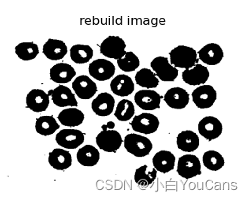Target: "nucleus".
I'll use <instances>...</instances> for the list:
<instances>
[{
  "mask_svg": "<svg viewBox=\"0 0 249 199\" xmlns=\"http://www.w3.org/2000/svg\"><path fill=\"white\" fill-rule=\"evenodd\" d=\"M171 65L180 69H190L198 62V54L190 46H178L169 53Z\"/></svg>",
  "mask_w": 249,
  "mask_h": 199,
  "instance_id": "f257e3e1",
  "label": "nucleus"
},
{
  "mask_svg": "<svg viewBox=\"0 0 249 199\" xmlns=\"http://www.w3.org/2000/svg\"><path fill=\"white\" fill-rule=\"evenodd\" d=\"M124 144L127 152L138 158L150 155L153 149V144L150 139L135 133L127 135L124 137Z\"/></svg>",
  "mask_w": 249,
  "mask_h": 199,
  "instance_id": "f03ea898",
  "label": "nucleus"
},
{
  "mask_svg": "<svg viewBox=\"0 0 249 199\" xmlns=\"http://www.w3.org/2000/svg\"><path fill=\"white\" fill-rule=\"evenodd\" d=\"M126 43L119 36L110 35L106 38L100 46V52L106 58L118 60L124 55Z\"/></svg>",
  "mask_w": 249,
  "mask_h": 199,
  "instance_id": "7ed1b4c3",
  "label": "nucleus"
},
{
  "mask_svg": "<svg viewBox=\"0 0 249 199\" xmlns=\"http://www.w3.org/2000/svg\"><path fill=\"white\" fill-rule=\"evenodd\" d=\"M100 149L106 152H116L123 144L121 135L113 129L102 130L96 137Z\"/></svg>",
  "mask_w": 249,
  "mask_h": 199,
  "instance_id": "20e7f679",
  "label": "nucleus"
},
{
  "mask_svg": "<svg viewBox=\"0 0 249 199\" xmlns=\"http://www.w3.org/2000/svg\"><path fill=\"white\" fill-rule=\"evenodd\" d=\"M177 172L181 177L188 180L202 174L201 162L194 155H184L179 159Z\"/></svg>",
  "mask_w": 249,
  "mask_h": 199,
  "instance_id": "39448f33",
  "label": "nucleus"
},
{
  "mask_svg": "<svg viewBox=\"0 0 249 199\" xmlns=\"http://www.w3.org/2000/svg\"><path fill=\"white\" fill-rule=\"evenodd\" d=\"M152 69L155 72L156 76L164 82H173L178 76V70L171 65L168 58L157 57L150 63Z\"/></svg>",
  "mask_w": 249,
  "mask_h": 199,
  "instance_id": "423d86ee",
  "label": "nucleus"
},
{
  "mask_svg": "<svg viewBox=\"0 0 249 199\" xmlns=\"http://www.w3.org/2000/svg\"><path fill=\"white\" fill-rule=\"evenodd\" d=\"M131 125L135 132L148 135L157 132L160 121L152 113H143L135 116L131 121Z\"/></svg>",
  "mask_w": 249,
  "mask_h": 199,
  "instance_id": "0eeeda50",
  "label": "nucleus"
},
{
  "mask_svg": "<svg viewBox=\"0 0 249 199\" xmlns=\"http://www.w3.org/2000/svg\"><path fill=\"white\" fill-rule=\"evenodd\" d=\"M194 104L199 109H209L217 100V91L214 87L205 84L196 88L192 92Z\"/></svg>",
  "mask_w": 249,
  "mask_h": 199,
  "instance_id": "6e6552de",
  "label": "nucleus"
},
{
  "mask_svg": "<svg viewBox=\"0 0 249 199\" xmlns=\"http://www.w3.org/2000/svg\"><path fill=\"white\" fill-rule=\"evenodd\" d=\"M116 72L113 63L103 58L93 61L89 66V73L98 81H106L111 79Z\"/></svg>",
  "mask_w": 249,
  "mask_h": 199,
  "instance_id": "1a4fd4ad",
  "label": "nucleus"
},
{
  "mask_svg": "<svg viewBox=\"0 0 249 199\" xmlns=\"http://www.w3.org/2000/svg\"><path fill=\"white\" fill-rule=\"evenodd\" d=\"M55 139L57 144L61 147L73 149L84 143L85 135L77 129H62L56 135Z\"/></svg>",
  "mask_w": 249,
  "mask_h": 199,
  "instance_id": "9d476101",
  "label": "nucleus"
},
{
  "mask_svg": "<svg viewBox=\"0 0 249 199\" xmlns=\"http://www.w3.org/2000/svg\"><path fill=\"white\" fill-rule=\"evenodd\" d=\"M72 87L80 99H91L98 91L96 83L86 75L76 77L72 82Z\"/></svg>",
  "mask_w": 249,
  "mask_h": 199,
  "instance_id": "9b49d317",
  "label": "nucleus"
},
{
  "mask_svg": "<svg viewBox=\"0 0 249 199\" xmlns=\"http://www.w3.org/2000/svg\"><path fill=\"white\" fill-rule=\"evenodd\" d=\"M162 97L157 91L145 89L138 91L135 95V101L137 106L147 111L160 108Z\"/></svg>",
  "mask_w": 249,
  "mask_h": 199,
  "instance_id": "f8f14e48",
  "label": "nucleus"
},
{
  "mask_svg": "<svg viewBox=\"0 0 249 199\" xmlns=\"http://www.w3.org/2000/svg\"><path fill=\"white\" fill-rule=\"evenodd\" d=\"M199 132L204 138L212 141L218 138L222 133V123L215 117L207 116L199 123Z\"/></svg>",
  "mask_w": 249,
  "mask_h": 199,
  "instance_id": "ddd939ff",
  "label": "nucleus"
},
{
  "mask_svg": "<svg viewBox=\"0 0 249 199\" xmlns=\"http://www.w3.org/2000/svg\"><path fill=\"white\" fill-rule=\"evenodd\" d=\"M209 76L210 73L208 68L200 64H196L182 73L183 80L191 86L205 84L209 80Z\"/></svg>",
  "mask_w": 249,
  "mask_h": 199,
  "instance_id": "4468645a",
  "label": "nucleus"
},
{
  "mask_svg": "<svg viewBox=\"0 0 249 199\" xmlns=\"http://www.w3.org/2000/svg\"><path fill=\"white\" fill-rule=\"evenodd\" d=\"M52 97L54 104L59 107H66V106H72L76 107L78 106L77 100L74 94L68 87L64 85H59L54 90L49 92Z\"/></svg>",
  "mask_w": 249,
  "mask_h": 199,
  "instance_id": "2eb2a0df",
  "label": "nucleus"
},
{
  "mask_svg": "<svg viewBox=\"0 0 249 199\" xmlns=\"http://www.w3.org/2000/svg\"><path fill=\"white\" fill-rule=\"evenodd\" d=\"M164 100L169 107L175 110L185 108L190 101V95L185 89L179 87L170 88L165 93Z\"/></svg>",
  "mask_w": 249,
  "mask_h": 199,
  "instance_id": "dca6fc26",
  "label": "nucleus"
},
{
  "mask_svg": "<svg viewBox=\"0 0 249 199\" xmlns=\"http://www.w3.org/2000/svg\"><path fill=\"white\" fill-rule=\"evenodd\" d=\"M26 103L27 108L35 113H42L49 107V95L43 90L33 89L27 94Z\"/></svg>",
  "mask_w": 249,
  "mask_h": 199,
  "instance_id": "f3484780",
  "label": "nucleus"
},
{
  "mask_svg": "<svg viewBox=\"0 0 249 199\" xmlns=\"http://www.w3.org/2000/svg\"><path fill=\"white\" fill-rule=\"evenodd\" d=\"M74 68L67 63H58L49 70V76L52 81L58 84H66L76 76Z\"/></svg>",
  "mask_w": 249,
  "mask_h": 199,
  "instance_id": "a211bd4d",
  "label": "nucleus"
},
{
  "mask_svg": "<svg viewBox=\"0 0 249 199\" xmlns=\"http://www.w3.org/2000/svg\"><path fill=\"white\" fill-rule=\"evenodd\" d=\"M114 106V98L113 95L107 92L99 94L91 103L93 112L101 117L110 115L113 113Z\"/></svg>",
  "mask_w": 249,
  "mask_h": 199,
  "instance_id": "6ab92c4d",
  "label": "nucleus"
},
{
  "mask_svg": "<svg viewBox=\"0 0 249 199\" xmlns=\"http://www.w3.org/2000/svg\"><path fill=\"white\" fill-rule=\"evenodd\" d=\"M68 46L59 39H49L42 47V53L51 61H59L68 54Z\"/></svg>",
  "mask_w": 249,
  "mask_h": 199,
  "instance_id": "aec40b11",
  "label": "nucleus"
},
{
  "mask_svg": "<svg viewBox=\"0 0 249 199\" xmlns=\"http://www.w3.org/2000/svg\"><path fill=\"white\" fill-rule=\"evenodd\" d=\"M199 59L208 65H217L224 58V51L220 45L214 42L209 43L199 50Z\"/></svg>",
  "mask_w": 249,
  "mask_h": 199,
  "instance_id": "412c9836",
  "label": "nucleus"
},
{
  "mask_svg": "<svg viewBox=\"0 0 249 199\" xmlns=\"http://www.w3.org/2000/svg\"><path fill=\"white\" fill-rule=\"evenodd\" d=\"M110 88L113 93L117 96H129L135 91V83L130 76L118 75L112 80Z\"/></svg>",
  "mask_w": 249,
  "mask_h": 199,
  "instance_id": "4be33fe9",
  "label": "nucleus"
},
{
  "mask_svg": "<svg viewBox=\"0 0 249 199\" xmlns=\"http://www.w3.org/2000/svg\"><path fill=\"white\" fill-rule=\"evenodd\" d=\"M49 165L57 170H65L72 166V155L63 149L56 148L49 152L48 158Z\"/></svg>",
  "mask_w": 249,
  "mask_h": 199,
  "instance_id": "5701e85b",
  "label": "nucleus"
},
{
  "mask_svg": "<svg viewBox=\"0 0 249 199\" xmlns=\"http://www.w3.org/2000/svg\"><path fill=\"white\" fill-rule=\"evenodd\" d=\"M199 137L193 131L187 130L180 132L176 140L179 149L185 152H192L199 148Z\"/></svg>",
  "mask_w": 249,
  "mask_h": 199,
  "instance_id": "b1692460",
  "label": "nucleus"
},
{
  "mask_svg": "<svg viewBox=\"0 0 249 199\" xmlns=\"http://www.w3.org/2000/svg\"><path fill=\"white\" fill-rule=\"evenodd\" d=\"M175 163V155L169 151H160L153 158V167L162 174H166L173 170Z\"/></svg>",
  "mask_w": 249,
  "mask_h": 199,
  "instance_id": "393cba45",
  "label": "nucleus"
},
{
  "mask_svg": "<svg viewBox=\"0 0 249 199\" xmlns=\"http://www.w3.org/2000/svg\"><path fill=\"white\" fill-rule=\"evenodd\" d=\"M76 159L82 166L93 167L99 162L100 152L94 146L86 145L79 149L76 154Z\"/></svg>",
  "mask_w": 249,
  "mask_h": 199,
  "instance_id": "a878e982",
  "label": "nucleus"
},
{
  "mask_svg": "<svg viewBox=\"0 0 249 199\" xmlns=\"http://www.w3.org/2000/svg\"><path fill=\"white\" fill-rule=\"evenodd\" d=\"M84 118V113L75 107L63 110L57 116L60 123L67 127L79 126L83 124Z\"/></svg>",
  "mask_w": 249,
  "mask_h": 199,
  "instance_id": "bb28decb",
  "label": "nucleus"
},
{
  "mask_svg": "<svg viewBox=\"0 0 249 199\" xmlns=\"http://www.w3.org/2000/svg\"><path fill=\"white\" fill-rule=\"evenodd\" d=\"M70 56L73 62L83 65L92 59L94 51L92 48L88 45H74L70 49Z\"/></svg>",
  "mask_w": 249,
  "mask_h": 199,
  "instance_id": "cd10ccee",
  "label": "nucleus"
},
{
  "mask_svg": "<svg viewBox=\"0 0 249 199\" xmlns=\"http://www.w3.org/2000/svg\"><path fill=\"white\" fill-rule=\"evenodd\" d=\"M59 124L53 116H44L36 119L35 129L39 134L47 137L53 134L57 129H59Z\"/></svg>",
  "mask_w": 249,
  "mask_h": 199,
  "instance_id": "c85d7f7f",
  "label": "nucleus"
},
{
  "mask_svg": "<svg viewBox=\"0 0 249 199\" xmlns=\"http://www.w3.org/2000/svg\"><path fill=\"white\" fill-rule=\"evenodd\" d=\"M135 83L138 86L151 89L158 86L159 79L151 69L143 68L135 74Z\"/></svg>",
  "mask_w": 249,
  "mask_h": 199,
  "instance_id": "c756f323",
  "label": "nucleus"
},
{
  "mask_svg": "<svg viewBox=\"0 0 249 199\" xmlns=\"http://www.w3.org/2000/svg\"><path fill=\"white\" fill-rule=\"evenodd\" d=\"M16 55L24 61H32L39 54V46L34 42H20L15 48Z\"/></svg>",
  "mask_w": 249,
  "mask_h": 199,
  "instance_id": "7c9ffc66",
  "label": "nucleus"
},
{
  "mask_svg": "<svg viewBox=\"0 0 249 199\" xmlns=\"http://www.w3.org/2000/svg\"><path fill=\"white\" fill-rule=\"evenodd\" d=\"M146 165L137 169L135 173V181L141 187H147L154 182L157 178V170L155 168L148 171Z\"/></svg>",
  "mask_w": 249,
  "mask_h": 199,
  "instance_id": "2f4dec72",
  "label": "nucleus"
},
{
  "mask_svg": "<svg viewBox=\"0 0 249 199\" xmlns=\"http://www.w3.org/2000/svg\"><path fill=\"white\" fill-rule=\"evenodd\" d=\"M204 166L211 171H217L224 166V157L221 154L214 150H209L205 152L202 158Z\"/></svg>",
  "mask_w": 249,
  "mask_h": 199,
  "instance_id": "473e14b6",
  "label": "nucleus"
},
{
  "mask_svg": "<svg viewBox=\"0 0 249 199\" xmlns=\"http://www.w3.org/2000/svg\"><path fill=\"white\" fill-rule=\"evenodd\" d=\"M135 113L133 103L128 100H122L116 106L114 115L120 122H128L134 116Z\"/></svg>",
  "mask_w": 249,
  "mask_h": 199,
  "instance_id": "72a5a7b5",
  "label": "nucleus"
},
{
  "mask_svg": "<svg viewBox=\"0 0 249 199\" xmlns=\"http://www.w3.org/2000/svg\"><path fill=\"white\" fill-rule=\"evenodd\" d=\"M119 68L123 72L130 73L138 69L140 66V61L138 56L131 51L124 53V55L117 60Z\"/></svg>",
  "mask_w": 249,
  "mask_h": 199,
  "instance_id": "f704fd0d",
  "label": "nucleus"
},
{
  "mask_svg": "<svg viewBox=\"0 0 249 199\" xmlns=\"http://www.w3.org/2000/svg\"><path fill=\"white\" fill-rule=\"evenodd\" d=\"M115 128V123L113 122H109L106 125H103L101 126L102 130H107V129H113Z\"/></svg>",
  "mask_w": 249,
  "mask_h": 199,
  "instance_id": "c9c22d12",
  "label": "nucleus"
}]
</instances>
